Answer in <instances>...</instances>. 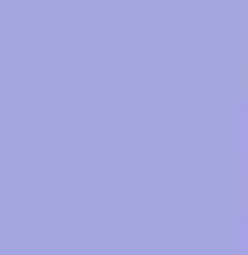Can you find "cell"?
<instances>
[]
</instances>
